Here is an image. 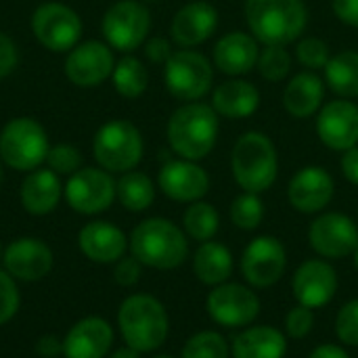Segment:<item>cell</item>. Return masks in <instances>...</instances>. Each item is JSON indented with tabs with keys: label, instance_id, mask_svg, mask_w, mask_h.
Returning <instances> with one entry per match:
<instances>
[{
	"label": "cell",
	"instance_id": "cell-24",
	"mask_svg": "<svg viewBox=\"0 0 358 358\" xmlns=\"http://www.w3.org/2000/svg\"><path fill=\"white\" fill-rule=\"evenodd\" d=\"M258 40L245 31H229L214 46V65L218 71L241 78L258 65Z\"/></svg>",
	"mask_w": 358,
	"mask_h": 358
},
{
	"label": "cell",
	"instance_id": "cell-28",
	"mask_svg": "<svg viewBox=\"0 0 358 358\" xmlns=\"http://www.w3.org/2000/svg\"><path fill=\"white\" fill-rule=\"evenodd\" d=\"M287 338L271 325L248 327L231 344L233 358H285Z\"/></svg>",
	"mask_w": 358,
	"mask_h": 358
},
{
	"label": "cell",
	"instance_id": "cell-29",
	"mask_svg": "<svg viewBox=\"0 0 358 358\" xmlns=\"http://www.w3.org/2000/svg\"><path fill=\"white\" fill-rule=\"evenodd\" d=\"M193 273L199 283L218 287L233 275V254L227 245L218 241H206L197 248L193 256Z\"/></svg>",
	"mask_w": 358,
	"mask_h": 358
},
{
	"label": "cell",
	"instance_id": "cell-31",
	"mask_svg": "<svg viewBox=\"0 0 358 358\" xmlns=\"http://www.w3.org/2000/svg\"><path fill=\"white\" fill-rule=\"evenodd\" d=\"M115 197L128 212H145L155 201V185L145 172H124L115 182Z\"/></svg>",
	"mask_w": 358,
	"mask_h": 358
},
{
	"label": "cell",
	"instance_id": "cell-48",
	"mask_svg": "<svg viewBox=\"0 0 358 358\" xmlns=\"http://www.w3.org/2000/svg\"><path fill=\"white\" fill-rule=\"evenodd\" d=\"M308 358H350V355L338 344H321L310 352Z\"/></svg>",
	"mask_w": 358,
	"mask_h": 358
},
{
	"label": "cell",
	"instance_id": "cell-36",
	"mask_svg": "<svg viewBox=\"0 0 358 358\" xmlns=\"http://www.w3.org/2000/svg\"><path fill=\"white\" fill-rule=\"evenodd\" d=\"M256 67L266 82H283L292 71V55L287 46H264Z\"/></svg>",
	"mask_w": 358,
	"mask_h": 358
},
{
	"label": "cell",
	"instance_id": "cell-32",
	"mask_svg": "<svg viewBox=\"0 0 358 358\" xmlns=\"http://www.w3.org/2000/svg\"><path fill=\"white\" fill-rule=\"evenodd\" d=\"M111 82H113V88L124 99H138L145 94L147 86H149V71L141 59L126 55L115 63Z\"/></svg>",
	"mask_w": 358,
	"mask_h": 358
},
{
	"label": "cell",
	"instance_id": "cell-15",
	"mask_svg": "<svg viewBox=\"0 0 358 358\" xmlns=\"http://www.w3.org/2000/svg\"><path fill=\"white\" fill-rule=\"evenodd\" d=\"M113 67V48L99 40L76 44L65 59V76L80 88H94L103 84L107 78H111Z\"/></svg>",
	"mask_w": 358,
	"mask_h": 358
},
{
	"label": "cell",
	"instance_id": "cell-47",
	"mask_svg": "<svg viewBox=\"0 0 358 358\" xmlns=\"http://www.w3.org/2000/svg\"><path fill=\"white\" fill-rule=\"evenodd\" d=\"M36 350L38 355L44 358H57L63 355V340L55 338V336H44L38 340L36 344Z\"/></svg>",
	"mask_w": 358,
	"mask_h": 358
},
{
	"label": "cell",
	"instance_id": "cell-39",
	"mask_svg": "<svg viewBox=\"0 0 358 358\" xmlns=\"http://www.w3.org/2000/svg\"><path fill=\"white\" fill-rule=\"evenodd\" d=\"M336 336L346 346H358V300L346 302L336 317Z\"/></svg>",
	"mask_w": 358,
	"mask_h": 358
},
{
	"label": "cell",
	"instance_id": "cell-51",
	"mask_svg": "<svg viewBox=\"0 0 358 358\" xmlns=\"http://www.w3.org/2000/svg\"><path fill=\"white\" fill-rule=\"evenodd\" d=\"M2 256H4V248H2V243H0V264H2Z\"/></svg>",
	"mask_w": 358,
	"mask_h": 358
},
{
	"label": "cell",
	"instance_id": "cell-3",
	"mask_svg": "<svg viewBox=\"0 0 358 358\" xmlns=\"http://www.w3.org/2000/svg\"><path fill=\"white\" fill-rule=\"evenodd\" d=\"M132 256L149 268L172 271L178 268L189 256L187 233L168 218H147L134 227L128 237Z\"/></svg>",
	"mask_w": 358,
	"mask_h": 358
},
{
	"label": "cell",
	"instance_id": "cell-14",
	"mask_svg": "<svg viewBox=\"0 0 358 358\" xmlns=\"http://www.w3.org/2000/svg\"><path fill=\"white\" fill-rule=\"evenodd\" d=\"M310 248L327 260L352 256L358 248V224L342 212H325L317 216L308 229Z\"/></svg>",
	"mask_w": 358,
	"mask_h": 358
},
{
	"label": "cell",
	"instance_id": "cell-21",
	"mask_svg": "<svg viewBox=\"0 0 358 358\" xmlns=\"http://www.w3.org/2000/svg\"><path fill=\"white\" fill-rule=\"evenodd\" d=\"M218 27V10L206 0H193L178 8L170 23V38L180 48H193L208 42Z\"/></svg>",
	"mask_w": 358,
	"mask_h": 358
},
{
	"label": "cell",
	"instance_id": "cell-2",
	"mask_svg": "<svg viewBox=\"0 0 358 358\" xmlns=\"http://www.w3.org/2000/svg\"><path fill=\"white\" fill-rule=\"evenodd\" d=\"M218 130H220V117L214 111V107L193 101L172 111L166 126V136L170 149L178 157L199 162L214 151L218 141Z\"/></svg>",
	"mask_w": 358,
	"mask_h": 358
},
{
	"label": "cell",
	"instance_id": "cell-20",
	"mask_svg": "<svg viewBox=\"0 0 358 358\" xmlns=\"http://www.w3.org/2000/svg\"><path fill=\"white\" fill-rule=\"evenodd\" d=\"M292 292L298 304L306 308L327 306L338 294V273L325 260H306L294 275Z\"/></svg>",
	"mask_w": 358,
	"mask_h": 358
},
{
	"label": "cell",
	"instance_id": "cell-54",
	"mask_svg": "<svg viewBox=\"0 0 358 358\" xmlns=\"http://www.w3.org/2000/svg\"><path fill=\"white\" fill-rule=\"evenodd\" d=\"M145 2H157V0H145Z\"/></svg>",
	"mask_w": 358,
	"mask_h": 358
},
{
	"label": "cell",
	"instance_id": "cell-10",
	"mask_svg": "<svg viewBox=\"0 0 358 358\" xmlns=\"http://www.w3.org/2000/svg\"><path fill=\"white\" fill-rule=\"evenodd\" d=\"M31 31L50 52H69L76 44H80L82 19L73 8L61 2H46L31 15Z\"/></svg>",
	"mask_w": 358,
	"mask_h": 358
},
{
	"label": "cell",
	"instance_id": "cell-52",
	"mask_svg": "<svg viewBox=\"0 0 358 358\" xmlns=\"http://www.w3.org/2000/svg\"><path fill=\"white\" fill-rule=\"evenodd\" d=\"M155 358H176V357H170V355H162V357H155Z\"/></svg>",
	"mask_w": 358,
	"mask_h": 358
},
{
	"label": "cell",
	"instance_id": "cell-12",
	"mask_svg": "<svg viewBox=\"0 0 358 358\" xmlns=\"http://www.w3.org/2000/svg\"><path fill=\"white\" fill-rule=\"evenodd\" d=\"M206 310L216 325L229 329L248 327L260 315V298L241 283H222L208 296Z\"/></svg>",
	"mask_w": 358,
	"mask_h": 358
},
{
	"label": "cell",
	"instance_id": "cell-18",
	"mask_svg": "<svg viewBox=\"0 0 358 358\" xmlns=\"http://www.w3.org/2000/svg\"><path fill=\"white\" fill-rule=\"evenodd\" d=\"M157 185L162 193L178 203L201 201L210 191L208 172L191 159H170L162 166L157 174Z\"/></svg>",
	"mask_w": 358,
	"mask_h": 358
},
{
	"label": "cell",
	"instance_id": "cell-42",
	"mask_svg": "<svg viewBox=\"0 0 358 358\" xmlns=\"http://www.w3.org/2000/svg\"><path fill=\"white\" fill-rule=\"evenodd\" d=\"M141 275H143V264L134 256H124L113 266V279L122 287L136 285L141 281Z\"/></svg>",
	"mask_w": 358,
	"mask_h": 358
},
{
	"label": "cell",
	"instance_id": "cell-19",
	"mask_svg": "<svg viewBox=\"0 0 358 358\" xmlns=\"http://www.w3.org/2000/svg\"><path fill=\"white\" fill-rule=\"evenodd\" d=\"M336 193V182L331 174L321 166H306L294 174L287 185V199L300 214L323 212Z\"/></svg>",
	"mask_w": 358,
	"mask_h": 358
},
{
	"label": "cell",
	"instance_id": "cell-8",
	"mask_svg": "<svg viewBox=\"0 0 358 358\" xmlns=\"http://www.w3.org/2000/svg\"><path fill=\"white\" fill-rule=\"evenodd\" d=\"M214 69L212 63L197 50H176L164 65V82L168 92L182 101H201L212 90Z\"/></svg>",
	"mask_w": 358,
	"mask_h": 358
},
{
	"label": "cell",
	"instance_id": "cell-11",
	"mask_svg": "<svg viewBox=\"0 0 358 358\" xmlns=\"http://www.w3.org/2000/svg\"><path fill=\"white\" fill-rule=\"evenodd\" d=\"M63 195L73 212L94 216L115 201V180L103 168H80L67 178Z\"/></svg>",
	"mask_w": 358,
	"mask_h": 358
},
{
	"label": "cell",
	"instance_id": "cell-27",
	"mask_svg": "<svg viewBox=\"0 0 358 358\" xmlns=\"http://www.w3.org/2000/svg\"><path fill=\"white\" fill-rule=\"evenodd\" d=\"M325 96L323 78L315 71L296 73L283 90V107L296 120H306L321 111Z\"/></svg>",
	"mask_w": 358,
	"mask_h": 358
},
{
	"label": "cell",
	"instance_id": "cell-30",
	"mask_svg": "<svg viewBox=\"0 0 358 358\" xmlns=\"http://www.w3.org/2000/svg\"><path fill=\"white\" fill-rule=\"evenodd\" d=\"M325 82L340 99L358 96V50H342L325 65Z\"/></svg>",
	"mask_w": 358,
	"mask_h": 358
},
{
	"label": "cell",
	"instance_id": "cell-22",
	"mask_svg": "<svg viewBox=\"0 0 358 358\" xmlns=\"http://www.w3.org/2000/svg\"><path fill=\"white\" fill-rule=\"evenodd\" d=\"M78 248L90 262L115 264L126 256L128 237L120 227L107 220H92L78 233Z\"/></svg>",
	"mask_w": 358,
	"mask_h": 358
},
{
	"label": "cell",
	"instance_id": "cell-38",
	"mask_svg": "<svg viewBox=\"0 0 358 358\" xmlns=\"http://www.w3.org/2000/svg\"><path fill=\"white\" fill-rule=\"evenodd\" d=\"M82 153L78 147L73 145H67V143H61V145H55L48 149V155H46V164H48V170H52L55 174L59 176H71L76 174L80 168H82Z\"/></svg>",
	"mask_w": 358,
	"mask_h": 358
},
{
	"label": "cell",
	"instance_id": "cell-5",
	"mask_svg": "<svg viewBox=\"0 0 358 358\" xmlns=\"http://www.w3.org/2000/svg\"><path fill=\"white\" fill-rule=\"evenodd\" d=\"M231 172L245 193L268 191L279 174V153L275 143L258 130L241 134L231 151Z\"/></svg>",
	"mask_w": 358,
	"mask_h": 358
},
{
	"label": "cell",
	"instance_id": "cell-1",
	"mask_svg": "<svg viewBox=\"0 0 358 358\" xmlns=\"http://www.w3.org/2000/svg\"><path fill=\"white\" fill-rule=\"evenodd\" d=\"M243 13L250 34L264 46H287L308 25L304 0H245Z\"/></svg>",
	"mask_w": 358,
	"mask_h": 358
},
{
	"label": "cell",
	"instance_id": "cell-4",
	"mask_svg": "<svg viewBox=\"0 0 358 358\" xmlns=\"http://www.w3.org/2000/svg\"><path fill=\"white\" fill-rule=\"evenodd\" d=\"M117 327L124 344L145 355L166 344L170 334V317L166 306L155 296L132 294L120 304Z\"/></svg>",
	"mask_w": 358,
	"mask_h": 358
},
{
	"label": "cell",
	"instance_id": "cell-50",
	"mask_svg": "<svg viewBox=\"0 0 358 358\" xmlns=\"http://www.w3.org/2000/svg\"><path fill=\"white\" fill-rule=\"evenodd\" d=\"M352 258H355V266H357V271H358V248H357V250H355Z\"/></svg>",
	"mask_w": 358,
	"mask_h": 358
},
{
	"label": "cell",
	"instance_id": "cell-35",
	"mask_svg": "<svg viewBox=\"0 0 358 358\" xmlns=\"http://www.w3.org/2000/svg\"><path fill=\"white\" fill-rule=\"evenodd\" d=\"M231 346L218 331H199L191 336L180 358H229Z\"/></svg>",
	"mask_w": 358,
	"mask_h": 358
},
{
	"label": "cell",
	"instance_id": "cell-6",
	"mask_svg": "<svg viewBox=\"0 0 358 358\" xmlns=\"http://www.w3.org/2000/svg\"><path fill=\"white\" fill-rule=\"evenodd\" d=\"M145 143L141 130L128 120H111L103 124L92 138V155L107 172H130L143 159Z\"/></svg>",
	"mask_w": 358,
	"mask_h": 358
},
{
	"label": "cell",
	"instance_id": "cell-46",
	"mask_svg": "<svg viewBox=\"0 0 358 358\" xmlns=\"http://www.w3.org/2000/svg\"><path fill=\"white\" fill-rule=\"evenodd\" d=\"M342 174L348 182L358 187V145L342 153Z\"/></svg>",
	"mask_w": 358,
	"mask_h": 358
},
{
	"label": "cell",
	"instance_id": "cell-43",
	"mask_svg": "<svg viewBox=\"0 0 358 358\" xmlns=\"http://www.w3.org/2000/svg\"><path fill=\"white\" fill-rule=\"evenodd\" d=\"M17 63H19L17 44L4 31H0V80L10 76L15 71Z\"/></svg>",
	"mask_w": 358,
	"mask_h": 358
},
{
	"label": "cell",
	"instance_id": "cell-16",
	"mask_svg": "<svg viewBox=\"0 0 358 358\" xmlns=\"http://www.w3.org/2000/svg\"><path fill=\"white\" fill-rule=\"evenodd\" d=\"M317 136L331 151H348L358 145V105L348 99H336L317 113Z\"/></svg>",
	"mask_w": 358,
	"mask_h": 358
},
{
	"label": "cell",
	"instance_id": "cell-41",
	"mask_svg": "<svg viewBox=\"0 0 358 358\" xmlns=\"http://www.w3.org/2000/svg\"><path fill=\"white\" fill-rule=\"evenodd\" d=\"M315 327V313L313 308H306L302 304H298L296 308H292L285 315V334L294 340H302L306 338Z\"/></svg>",
	"mask_w": 358,
	"mask_h": 358
},
{
	"label": "cell",
	"instance_id": "cell-49",
	"mask_svg": "<svg viewBox=\"0 0 358 358\" xmlns=\"http://www.w3.org/2000/svg\"><path fill=\"white\" fill-rule=\"evenodd\" d=\"M109 358H141V352H136L130 346H124V348H117L115 352H111Z\"/></svg>",
	"mask_w": 358,
	"mask_h": 358
},
{
	"label": "cell",
	"instance_id": "cell-17",
	"mask_svg": "<svg viewBox=\"0 0 358 358\" xmlns=\"http://www.w3.org/2000/svg\"><path fill=\"white\" fill-rule=\"evenodd\" d=\"M52 250L42 239L19 237L4 248L2 266L15 281H40L52 271Z\"/></svg>",
	"mask_w": 358,
	"mask_h": 358
},
{
	"label": "cell",
	"instance_id": "cell-40",
	"mask_svg": "<svg viewBox=\"0 0 358 358\" xmlns=\"http://www.w3.org/2000/svg\"><path fill=\"white\" fill-rule=\"evenodd\" d=\"M21 304V296H19V287L17 281L4 271L0 268V325L8 323Z\"/></svg>",
	"mask_w": 358,
	"mask_h": 358
},
{
	"label": "cell",
	"instance_id": "cell-45",
	"mask_svg": "<svg viewBox=\"0 0 358 358\" xmlns=\"http://www.w3.org/2000/svg\"><path fill=\"white\" fill-rule=\"evenodd\" d=\"M331 8L342 23L358 27V0H331Z\"/></svg>",
	"mask_w": 358,
	"mask_h": 358
},
{
	"label": "cell",
	"instance_id": "cell-7",
	"mask_svg": "<svg viewBox=\"0 0 358 358\" xmlns=\"http://www.w3.org/2000/svg\"><path fill=\"white\" fill-rule=\"evenodd\" d=\"M48 149V134L34 117H15L0 132V157L13 170H38L46 162Z\"/></svg>",
	"mask_w": 358,
	"mask_h": 358
},
{
	"label": "cell",
	"instance_id": "cell-9",
	"mask_svg": "<svg viewBox=\"0 0 358 358\" xmlns=\"http://www.w3.org/2000/svg\"><path fill=\"white\" fill-rule=\"evenodd\" d=\"M101 29L113 50L132 52L149 38L151 13L138 0H117L103 15Z\"/></svg>",
	"mask_w": 358,
	"mask_h": 358
},
{
	"label": "cell",
	"instance_id": "cell-34",
	"mask_svg": "<svg viewBox=\"0 0 358 358\" xmlns=\"http://www.w3.org/2000/svg\"><path fill=\"white\" fill-rule=\"evenodd\" d=\"M264 220V203L258 193H241L231 203V222L241 231H256Z\"/></svg>",
	"mask_w": 358,
	"mask_h": 358
},
{
	"label": "cell",
	"instance_id": "cell-26",
	"mask_svg": "<svg viewBox=\"0 0 358 358\" xmlns=\"http://www.w3.org/2000/svg\"><path fill=\"white\" fill-rule=\"evenodd\" d=\"M63 182L59 174L48 168L31 170L21 185V206L31 216H46L55 212L63 197Z\"/></svg>",
	"mask_w": 358,
	"mask_h": 358
},
{
	"label": "cell",
	"instance_id": "cell-37",
	"mask_svg": "<svg viewBox=\"0 0 358 358\" xmlns=\"http://www.w3.org/2000/svg\"><path fill=\"white\" fill-rule=\"evenodd\" d=\"M296 57H298L300 65L306 67L308 71H319V69H325V65L331 59V52H329V46L325 40L306 36L298 42Z\"/></svg>",
	"mask_w": 358,
	"mask_h": 358
},
{
	"label": "cell",
	"instance_id": "cell-25",
	"mask_svg": "<svg viewBox=\"0 0 358 358\" xmlns=\"http://www.w3.org/2000/svg\"><path fill=\"white\" fill-rule=\"evenodd\" d=\"M212 107L218 113V117L245 120L254 115L260 107V92L252 82L243 78H231L214 88Z\"/></svg>",
	"mask_w": 358,
	"mask_h": 358
},
{
	"label": "cell",
	"instance_id": "cell-44",
	"mask_svg": "<svg viewBox=\"0 0 358 358\" xmlns=\"http://www.w3.org/2000/svg\"><path fill=\"white\" fill-rule=\"evenodd\" d=\"M145 55H147V59H149L151 63H162V65H166L168 59L174 55V50H172L170 40H166V38H162V36H153V38H149V40L145 42Z\"/></svg>",
	"mask_w": 358,
	"mask_h": 358
},
{
	"label": "cell",
	"instance_id": "cell-33",
	"mask_svg": "<svg viewBox=\"0 0 358 358\" xmlns=\"http://www.w3.org/2000/svg\"><path fill=\"white\" fill-rule=\"evenodd\" d=\"M182 227H185L187 237H191L195 241H201V243L212 241L214 235L220 229L218 210L212 203H208V201H193L185 210Z\"/></svg>",
	"mask_w": 358,
	"mask_h": 358
},
{
	"label": "cell",
	"instance_id": "cell-23",
	"mask_svg": "<svg viewBox=\"0 0 358 358\" xmlns=\"http://www.w3.org/2000/svg\"><path fill=\"white\" fill-rule=\"evenodd\" d=\"M113 344V327L101 317L80 319L63 338L65 358H105Z\"/></svg>",
	"mask_w": 358,
	"mask_h": 358
},
{
	"label": "cell",
	"instance_id": "cell-53",
	"mask_svg": "<svg viewBox=\"0 0 358 358\" xmlns=\"http://www.w3.org/2000/svg\"><path fill=\"white\" fill-rule=\"evenodd\" d=\"M0 182H2V166H0Z\"/></svg>",
	"mask_w": 358,
	"mask_h": 358
},
{
	"label": "cell",
	"instance_id": "cell-13",
	"mask_svg": "<svg viewBox=\"0 0 358 358\" xmlns=\"http://www.w3.org/2000/svg\"><path fill=\"white\" fill-rule=\"evenodd\" d=\"M287 268V252L285 245L271 235L256 237L248 243L241 258L243 279L256 287L266 289L281 281Z\"/></svg>",
	"mask_w": 358,
	"mask_h": 358
}]
</instances>
